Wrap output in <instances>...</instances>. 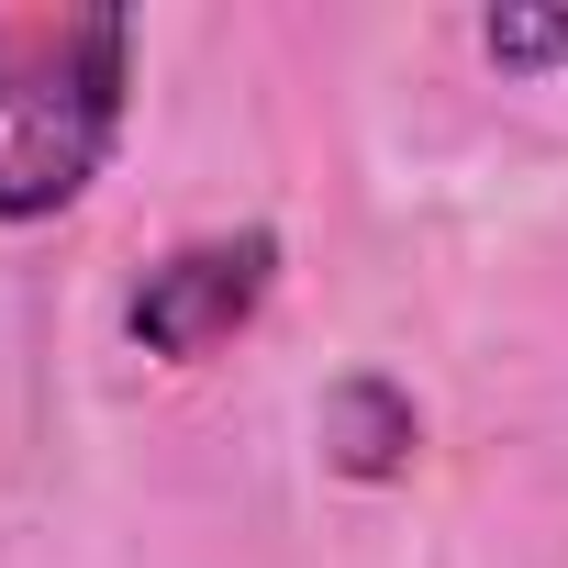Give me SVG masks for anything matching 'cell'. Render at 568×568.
Instances as JSON below:
<instances>
[{"mask_svg": "<svg viewBox=\"0 0 568 568\" xmlns=\"http://www.w3.org/2000/svg\"><path fill=\"white\" fill-rule=\"evenodd\" d=\"M324 457H335L346 479H390V468L413 457V402H402L390 379H335V390H324Z\"/></svg>", "mask_w": 568, "mask_h": 568, "instance_id": "cell-3", "label": "cell"}, {"mask_svg": "<svg viewBox=\"0 0 568 568\" xmlns=\"http://www.w3.org/2000/svg\"><path fill=\"white\" fill-rule=\"evenodd\" d=\"M479 45H490V57H557V45H568V23H557V12H490V23H479Z\"/></svg>", "mask_w": 568, "mask_h": 568, "instance_id": "cell-4", "label": "cell"}, {"mask_svg": "<svg viewBox=\"0 0 568 568\" xmlns=\"http://www.w3.org/2000/svg\"><path fill=\"white\" fill-rule=\"evenodd\" d=\"M278 291V234H201V245H168L145 278H134V346L145 357H223L245 324H256V302Z\"/></svg>", "mask_w": 568, "mask_h": 568, "instance_id": "cell-2", "label": "cell"}, {"mask_svg": "<svg viewBox=\"0 0 568 568\" xmlns=\"http://www.w3.org/2000/svg\"><path fill=\"white\" fill-rule=\"evenodd\" d=\"M123 90H134V23L112 0L0 12V223H45L101 179Z\"/></svg>", "mask_w": 568, "mask_h": 568, "instance_id": "cell-1", "label": "cell"}]
</instances>
